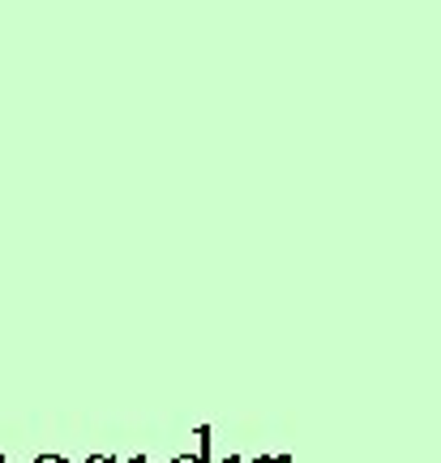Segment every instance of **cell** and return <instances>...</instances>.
<instances>
[{
	"mask_svg": "<svg viewBox=\"0 0 441 463\" xmlns=\"http://www.w3.org/2000/svg\"><path fill=\"white\" fill-rule=\"evenodd\" d=\"M172 463H206V459H197V455H180V459H172Z\"/></svg>",
	"mask_w": 441,
	"mask_h": 463,
	"instance_id": "6da1fadb",
	"label": "cell"
},
{
	"mask_svg": "<svg viewBox=\"0 0 441 463\" xmlns=\"http://www.w3.org/2000/svg\"><path fill=\"white\" fill-rule=\"evenodd\" d=\"M34 463H65L61 455H43V459H34Z\"/></svg>",
	"mask_w": 441,
	"mask_h": 463,
	"instance_id": "7a4b0ae2",
	"label": "cell"
},
{
	"mask_svg": "<svg viewBox=\"0 0 441 463\" xmlns=\"http://www.w3.org/2000/svg\"><path fill=\"white\" fill-rule=\"evenodd\" d=\"M86 463H116L112 455H95V459H86Z\"/></svg>",
	"mask_w": 441,
	"mask_h": 463,
	"instance_id": "3957f363",
	"label": "cell"
},
{
	"mask_svg": "<svg viewBox=\"0 0 441 463\" xmlns=\"http://www.w3.org/2000/svg\"><path fill=\"white\" fill-rule=\"evenodd\" d=\"M0 463H5V459H0Z\"/></svg>",
	"mask_w": 441,
	"mask_h": 463,
	"instance_id": "277c9868",
	"label": "cell"
}]
</instances>
